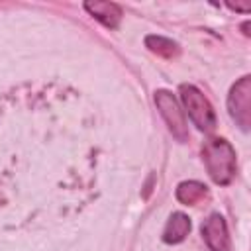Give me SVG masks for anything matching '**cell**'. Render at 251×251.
I'll return each mask as SVG.
<instances>
[{
	"mask_svg": "<svg viewBox=\"0 0 251 251\" xmlns=\"http://www.w3.org/2000/svg\"><path fill=\"white\" fill-rule=\"evenodd\" d=\"M227 112L239 129L249 131L251 127V76L245 75L231 84L227 94Z\"/></svg>",
	"mask_w": 251,
	"mask_h": 251,
	"instance_id": "277c9868",
	"label": "cell"
},
{
	"mask_svg": "<svg viewBox=\"0 0 251 251\" xmlns=\"http://www.w3.org/2000/svg\"><path fill=\"white\" fill-rule=\"evenodd\" d=\"M206 196H208V188L198 180H184L176 186V200L184 206H194Z\"/></svg>",
	"mask_w": 251,
	"mask_h": 251,
	"instance_id": "ba28073f",
	"label": "cell"
},
{
	"mask_svg": "<svg viewBox=\"0 0 251 251\" xmlns=\"http://www.w3.org/2000/svg\"><path fill=\"white\" fill-rule=\"evenodd\" d=\"M145 47L159 55V57H165V59H173L178 55V43L169 39V37H163V35H147L145 37Z\"/></svg>",
	"mask_w": 251,
	"mask_h": 251,
	"instance_id": "9c48e42d",
	"label": "cell"
},
{
	"mask_svg": "<svg viewBox=\"0 0 251 251\" xmlns=\"http://www.w3.org/2000/svg\"><path fill=\"white\" fill-rule=\"evenodd\" d=\"M247 29H249V22H245V24H243V33H245V35H249V33H247Z\"/></svg>",
	"mask_w": 251,
	"mask_h": 251,
	"instance_id": "8fae6325",
	"label": "cell"
},
{
	"mask_svg": "<svg viewBox=\"0 0 251 251\" xmlns=\"http://www.w3.org/2000/svg\"><path fill=\"white\" fill-rule=\"evenodd\" d=\"M202 237L212 251H229V231L222 214H210L202 224Z\"/></svg>",
	"mask_w": 251,
	"mask_h": 251,
	"instance_id": "5b68a950",
	"label": "cell"
},
{
	"mask_svg": "<svg viewBox=\"0 0 251 251\" xmlns=\"http://www.w3.org/2000/svg\"><path fill=\"white\" fill-rule=\"evenodd\" d=\"M84 10L98 20L102 25L116 29L122 22V6L116 2H106V0H94V2H84Z\"/></svg>",
	"mask_w": 251,
	"mask_h": 251,
	"instance_id": "8992f818",
	"label": "cell"
},
{
	"mask_svg": "<svg viewBox=\"0 0 251 251\" xmlns=\"http://www.w3.org/2000/svg\"><path fill=\"white\" fill-rule=\"evenodd\" d=\"M153 100H155V106H157L161 118L165 120L167 127H169V131L173 133V137L176 141H180V143L188 141L186 118H184V112H182L178 100L175 98V94L165 90V88H159V90H155Z\"/></svg>",
	"mask_w": 251,
	"mask_h": 251,
	"instance_id": "3957f363",
	"label": "cell"
},
{
	"mask_svg": "<svg viewBox=\"0 0 251 251\" xmlns=\"http://www.w3.org/2000/svg\"><path fill=\"white\" fill-rule=\"evenodd\" d=\"M182 112L188 114L192 124L200 131H212L216 127V112L210 104V100L198 90L194 84H180L178 86Z\"/></svg>",
	"mask_w": 251,
	"mask_h": 251,
	"instance_id": "7a4b0ae2",
	"label": "cell"
},
{
	"mask_svg": "<svg viewBox=\"0 0 251 251\" xmlns=\"http://www.w3.org/2000/svg\"><path fill=\"white\" fill-rule=\"evenodd\" d=\"M227 8L229 10H235V12H243V14H247V12H251V4H233V2H227Z\"/></svg>",
	"mask_w": 251,
	"mask_h": 251,
	"instance_id": "30bf717a",
	"label": "cell"
},
{
	"mask_svg": "<svg viewBox=\"0 0 251 251\" xmlns=\"http://www.w3.org/2000/svg\"><path fill=\"white\" fill-rule=\"evenodd\" d=\"M202 161L204 167L208 171V176L220 184V186H227L237 171V163H235V149L231 147V143L224 137H210L204 141L202 145Z\"/></svg>",
	"mask_w": 251,
	"mask_h": 251,
	"instance_id": "6da1fadb",
	"label": "cell"
},
{
	"mask_svg": "<svg viewBox=\"0 0 251 251\" xmlns=\"http://www.w3.org/2000/svg\"><path fill=\"white\" fill-rule=\"evenodd\" d=\"M190 218L184 212H173L165 224L163 229V241L169 245H176L180 241H184V237L190 233Z\"/></svg>",
	"mask_w": 251,
	"mask_h": 251,
	"instance_id": "52a82bcc",
	"label": "cell"
}]
</instances>
